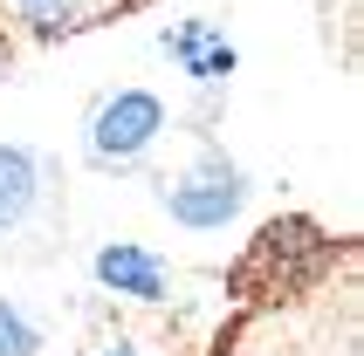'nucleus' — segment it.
Instances as JSON below:
<instances>
[{"mask_svg": "<svg viewBox=\"0 0 364 356\" xmlns=\"http://www.w3.org/2000/svg\"><path fill=\"white\" fill-rule=\"evenodd\" d=\"M206 356H364V247L344 240L316 281L241 301Z\"/></svg>", "mask_w": 364, "mask_h": 356, "instance_id": "obj_1", "label": "nucleus"}, {"mask_svg": "<svg viewBox=\"0 0 364 356\" xmlns=\"http://www.w3.org/2000/svg\"><path fill=\"white\" fill-rule=\"evenodd\" d=\"M62 254V172L28 144H0V260L41 267Z\"/></svg>", "mask_w": 364, "mask_h": 356, "instance_id": "obj_2", "label": "nucleus"}, {"mask_svg": "<svg viewBox=\"0 0 364 356\" xmlns=\"http://www.w3.org/2000/svg\"><path fill=\"white\" fill-rule=\"evenodd\" d=\"M344 240H330L316 219L289 213V219H268L262 233L247 240V254L227 267V295L234 301H268V295H289V288H303L330 267Z\"/></svg>", "mask_w": 364, "mask_h": 356, "instance_id": "obj_3", "label": "nucleus"}, {"mask_svg": "<svg viewBox=\"0 0 364 356\" xmlns=\"http://www.w3.org/2000/svg\"><path fill=\"white\" fill-rule=\"evenodd\" d=\"M159 199H165V213L179 219V226H193V233H213V226H227V219L241 213L247 185H241V165L227 158L220 144H206V138H200L193 165H186L172 185H159Z\"/></svg>", "mask_w": 364, "mask_h": 356, "instance_id": "obj_4", "label": "nucleus"}, {"mask_svg": "<svg viewBox=\"0 0 364 356\" xmlns=\"http://www.w3.org/2000/svg\"><path fill=\"white\" fill-rule=\"evenodd\" d=\"M159 138H165V103L151 96V89H110V96L90 110L82 151H90V165L117 172V165H138Z\"/></svg>", "mask_w": 364, "mask_h": 356, "instance_id": "obj_5", "label": "nucleus"}, {"mask_svg": "<svg viewBox=\"0 0 364 356\" xmlns=\"http://www.w3.org/2000/svg\"><path fill=\"white\" fill-rule=\"evenodd\" d=\"M90 274H97L103 295L131 301V308H165V295H172V267H165L151 247H138V240H110V247H97Z\"/></svg>", "mask_w": 364, "mask_h": 356, "instance_id": "obj_6", "label": "nucleus"}, {"mask_svg": "<svg viewBox=\"0 0 364 356\" xmlns=\"http://www.w3.org/2000/svg\"><path fill=\"white\" fill-rule=\"evenodd\" d=\"M76 356H193L186 336L172 322H151V316H124V308H97L90 329H82V350Z\"/></svg>", "mask_w": 364, "mask_h": 356, "instance_id": "obj_7", "label": "nucleus"}, {"mask_svg": "<svg viewBox=\"0 0 364 356\" xmlns=\"http://www.w3.org/2000/svg\"><path fill=\"white\" fill-rule=\"evenodd\" d=\"M165 48L186 62V76H193V82H220L227 69H234V48L220 41V28H213V21H186V28H172V41H165Z\"/></svg>", "mask_w": 364, "mask_h": 356, "instance_id": "obj_8", "label": "nucleus"}, {"mask_svg": "<svg viewBox=\"0 0 364 356\" xmlns=\"http://www.w3.org/2000/svg\"><path fill=\"white\" fill-rule=\"evenodd\" d=\"M41 350V329L21 316L14 301H0V356H35Z\"/></svg>", "mask_w": 364, "mask_h": 356, "instance_id": "obj_9", "label": "nucleus"}, {"mask_svg": "<svg viewBox=\"0 0 364 356\" xmlns=\"http://www.w3.org/2000/svg\"><path fill=\"white\" fill-rule=\"evenodd\" d=\"M138 0H69V21L76 28H97V21H117V14H131Z\"/></svg>", "mask_w": 364, "mask_h": 356, "instance_id": "obj_10", "label": "nucleus"}, {"mask_svg": "<svg viewBox=\"0 0 364 356\" xmlns=\"http://www.w3.org/2000/svg\"><path fill=\"white\" fill-rule=\"evenodd\" d=\"M0 69H7V35H0Z\"/></svg>", "mask_w": 364, "mask_h": 356, "instance_id": "obj_11", "label": "nucleus"}]
</instances>
